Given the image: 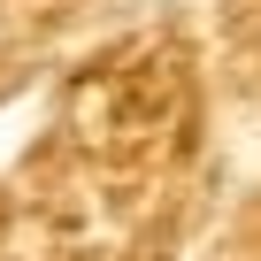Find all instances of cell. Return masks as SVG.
I'll use <instances>...</instances> for the list:
<instances>
[]
</instances>
